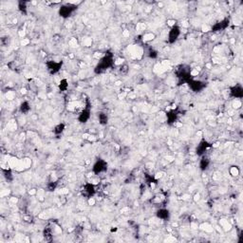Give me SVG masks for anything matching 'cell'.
<instances>
[{
	"label": "cell",
	"mask_w": 243,
	"mask_h": 243,
	"mask_svg": "<svg viewBox=\"0 0 243 243\" xmlns=\"http://www.w3.org/2000/svg\"><path fill=\"white\" fill-rule=\"evenodd\" d=\"M157 216L159 218H161V220H167V218L169 217V211L166 210V209H160L158 212H157Z\"/></svg>",
	"instance_id": "cell-10"
},
{
	"label": "cell",
	"mask_w": 243,
	"mask_h": 243,
	"mask_svg": "<svg viewBox=\"0 0 243 243\" xmlns=\"http://www.w3.org/2000/svg\"><path fill=\"white\" fill-rule=\"evenodd\" d=\"M47 69L50 70L52 73H55V72H57L60 67H61V63H56V62H48L47 64Z\"/></svg>",
	"instance_id": "cell-7"
},
{
	"label": "cell",
	"mask_w": 243,
	"mask_h": 243,
	"mask_svg": "<svg viewBox=\"0 0 243 243\" xmlns=\"http://www.w3.org/2000/svg\"><path fill=\"white\" fill-rule=\"evenodd\" d=\"M180 34H181V30H180V28L177 27V26L172 27L171 31L169 32V34H168V40H169V42H170V43H174V42L179 38Z\"/></svg>",
	"instance_id": "cell-4"
},
{
	"label": "cell",
	"mask_w": 243,
	"mask_h": 243,
	"mask_svg": "<svg viewBox=\"0 0 243 243\" xmlns=\"http://www.w3.org/2000/svg\"><path fill=\"white\" fill-rule=\"evenodd\" d=\"M64 129H65V126H64L63 124H60V125H58V126H55V128H54V133H55V134H60V133H62V132L64 131Z\"/></svg>",
	"instance_id": "cell-15"
},
{
	"label": "cell",
	"mask_w": 243,
	"mask_h": 243,
	"mask_svg": "<svg viewBox=\"0 0 243 243\" xmlns=\"http://www.w3.org/2000/svg\"><path fill=\"white\" fill-rule=\"evenodd\" d=\"M84 195L87 198H90L94 195L95 193V189H94V186L91 184V183H87L84 186Z\"/></svg>",
	"instance_id": "cell-5"
},
{
	"label": "cell",
	"mask_w": 243,
	"mask_h": 243,
	"mask_svg": "<svg viewBox=\"0 0 243 243\" xmlns=\"http://www.w3.org/2000/svg\"><path fill=\"white\" fill-rule=\"evenodd\" d=\"M89 117H90V111H89V109L85 108V109L79 114L78 119H79V121H81V123H87V121H88V119H89Z\"/></svg>",
	"instance_id": "cell-8"
},
{
	"label": "cell",
	"mask_w": 243,
	"mask_h": 243,
	"mask_svg": "<svg viewBox=\"0 0 243 243\" xmlns=\"http://www.w3.org/2000/svg\"><path fill=\"white\" fill-rule=\"evenodd\" d=\"M67 87H68V85H67V80H62V81L60 82V89H61V90L65 91V90L67 88Z\"/></svg>",
	"instance_id": "cell-16"
},
{
	"label": "cell",
	"mask_w": 243,
	"mask_h": 243,
	"mask_svg": "<svg viewBox=\"0 0 243 243\" xmlns=\"http://www.w3.org/2000/svg\"><path fill=\"white\" fill-rule=\"evenodd\" d=\"M107 169V164L103 160L97 161L95 162V164L93 165V172L95 174H100L102 172H105Z\"/></svg>",
	"instance_id": "cell-2"
},
{
	"label": "cell",
	"mask_w": 243,
	"mask_h": 243,
	"mask_svg": "<svg viewBox=\"0 0 243 243\" xmlns=\"http://www.w3.org/2000/svg\"><path fill=\"white\" fill-rule=\"evenodd\" d=\"M98 117H99V121H100V124H101V125H107V124L108 118H107V114H105V113H100Z\"/></svg>",
	"instance_id": "cell-14"
},
{
	"label": "cell",
	"mask_w": 243,
	"mask_h": 243,
	"mask_svg": "<svg viewBox=\"0 0 243 243\" xmlns=\"http://www.w3.org/2000/svg\"><path fill=\"white\" fill-rule=\"evenodd\" d=\"M30 110H31V107H30V104H29L27 101L23 102V103L21 104V106H20V111H21L23 114L29 113Z\"/></svg>",
	"instance_id": "cell-11"
},
{
	"label": "cell",
	"mask_w": 243,
	"mask_h": 243,
	"mask_svg": "<svg viewBox=\"0 0 243 243\" xmlns=\"http://www.w3.org/2000/svg\"><path fill=\"white\" fill-rule=\"evenodd\" d=\"M231 94H232V96L236 97V98H237V99L241 98V97H242V95H243V90H242V87H239V86H236V87H233V88H232V90H231Z\"/></svg>",
	"instance_id": "cell-9"
},
{
	"label": "cell",
	"mask_w": 243,
	"mask_h": 243,
	"mask_svg": "<svg viewBox=\"0 0 243 243\" xmlns=\"http://www.w3.org/2000/svg\"><path fill=\"white\" fill-rule=\"evenodd\" d=\"M209 163H210L209 160H208L207 158L203 157V158L201 159V162H200V167H201V170L207 169L208 166H209Z\"/></svg>",
	"instance_id": "cell-12"
},
{
	"label": "cell",
	"mask_w": 243,
	"mask_h": 243,
	"mask_svg": "<svg viewBox=\"0 0 243 243\" xmlns=\"http://www.w3.org/2000/svg\"><path fill=\"white\" fill-rule=\"evenodd\" d=\"M75 10V6L73 5H70V4H67V5H65V6H62L60 8V11H59V13L62 17H68L70 16V14L74 12Z\"/></svg>",
	"instance_id": "cell-3"
},
{
	"label": "cell",
	"mask_w": 243,
	"mask_h": 243,
	"mask_svg": "<svg viewBox=\"0 0 243 243\" xmlns=\"http://www.w3.org/2000/svg\"><path fill=\"white\" fill-rule=\"evenodd\" d=\"M113 64V60H112V56L111 55H106L98 64V66L96 67L95 71L97 73H102L103 71H105L106 69H107L109 67H111Z\"/></svg>",
	"instance_id": "cell-1"
},
{
	"label": "cell",
	"mask_w": 243,
	"mask_h": 243,
	"mask_svg": "<svg viewBox=\"0 0 243 243\" xmlns=\"http://www.w3.org/2000/svg\"><path fill=\"white\" fill-rule=\"evenodd\" d=\"M189 86L190 87L194 90V91H200L203 88V85L201 81H197V80H193V81H189Z\"/></svg>",
	"instance_id": "cell-6"
},
{
	"label": "cell",
	"mask_w": 243,
	"mask_h": 243,
	"mask_svg": "<svg viewBox=\"0 0 243 243\" xmlns=\"http://www.w3.org/2000/svg\"><path fill=\"white\" fill-rule=\"evenodd\" d=\"M207 147H208V144H207V142H206V141H201V142L199 144V146H198V149H197V151L199 152V154H201V153L205 152V150L207 149Z\"/></svg>",
	"instance_id": "cell-13"
}]
</instances>
